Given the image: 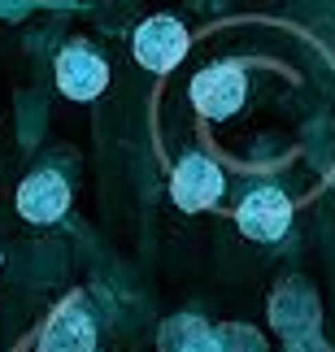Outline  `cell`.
I'll use <instances>...</instances> for the list:
<instances>
[{"label":"cell","instance_id":"cell-1","mask_svg":"<svg viewBox=\"0 0 335 352\" xmlns=\"http://www.w3.org/2000/svg\"><path fill=\"white\" fill-rule=\"evenodd\" d=\"M183 52H187V31H183L179 18L157 13V18H149L136 31V61L144 70H153V74L174 70V65L183 61Z\"/></svg>","mask_w":335,"mask_h":352},{"label":"cell","instance_id":"cell-3","mask_svg":"<svg viewBox=\"0 0 335 352\" xmlns=\"http://www.w3.org/2000/svg\"><path fill=\"white\" fill-rule=\"evenodd\" d=\"M65 209H70V183H65L57 170H35V174L22 179V187H18V213L26 222L48 226V222H57Z\"/></svg>","mask_w":335,"mask_h":352},{"label":"cell","instance_id":"cell-6","mask_svg":"<svg viewBox=\"0 0 335 352\" xmlns=\"http://www.w3.org/2000/svg\"><path fill=\"white\" fill-rule=\"evenodd\" d=\"M170 192H174V205L187 209V213L209 209L222 196V170L209 157H183L174 179H170Z\"/></svg>","mask_w":335,"mask_h":352},{"label":"cell","instance_id":"cell-7","mask_svg":"<svg viewBox=\"0 0 335 352\" xmlns=\"http://www.w3.org/2000/svg\"><path fill=\"white\" fill-rule=\"evenodd\" d=\"M96 348V327L83 309L65 305L57 318L48 322V331L39 335V352H91Z\"/></svg>","mask_w":335,"mask_h":352},{"label":"cell","instance_id":"cell-8","mask_svg":"<svg viewBox=\"0 0 335 352\" xmlns=\"http://www.w3.org/2000/svg\"><path fill=\"white\" fill-rule=\"evenodd\" d=\"M162 348L166 352H226L222 340H213L205 331L200 318H179V322H166V335H162Z\"/></svg>","mask_w":335,"mask_h":352},{"label":"cell","instance_id":"cell-4","mask_svg":"<svg viewBox=\"0 0 335 352\" xmlns=\"http://www.w3.org/2000/svg\"><path fill=\"white\" fill-rule=\"evenodd\" d=\"M57 87L70 100H96L109 87V65H105L87 44H70L57 57Z\"/></svg>","mask_w":335,"mask_h":352},{"label":"cell","instance_id":"cell-5","mask_svg":"<svg viewBox=\"0 0 335 352\" xmlns=\"http://www.w3.org/2000/svg\"><path fill=\"white\" fill-rule=\"evenodd\" d=\"M235 222H239V231H244L248 239H257V243H270L288 231V222H292V200L283 192H274V187H261V192H252L244 205H239L235 213Z\"/></svg>","mask_w":335,"mask_h":352},{"label":"cell","instance_id":"cell-2","mask_svg":"<svg viewBox=\"0 0 335 352\" xmlns=\"http://www.w3.org/2000/svg\"><path fill=\"white\" fill-rule=\"evenodd\" d=\"M244 70L239 65H209L192 78V100L205 118H231L244 104Z\"/></svg>","mask_w":335,"mask_h":352}]
</instances>
